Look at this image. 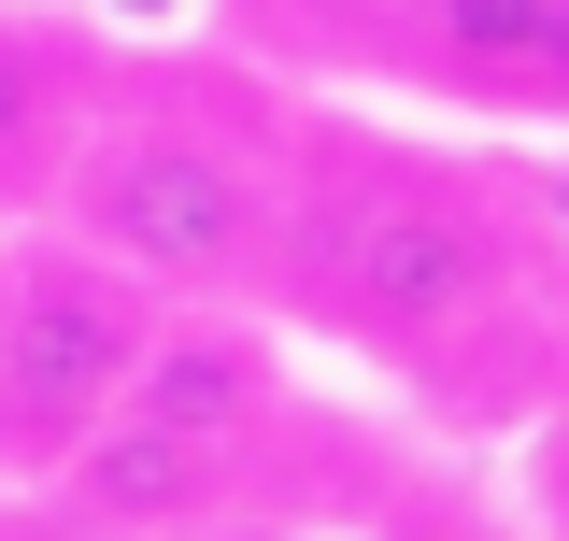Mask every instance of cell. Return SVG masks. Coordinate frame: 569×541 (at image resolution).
<instances>
[{"label":"cell","instance_id":"1","mask_svg":"<svg viewBox=\"0 0 569 541\" xmlns=\"http://www.w3.org/2000/svg\"><path fill=\"white\" fill-rule=\"evenodd\" d=\"M58 200H71V243H86V257L142 270V285H171V299H228V285L257 270V243H271V186L213 129H186V115L86 129L71 171H58Z\"/></svg>","mask_w":569,"mask_h":541},{"label":"cell","instance_id":"2","mask_svg":"<svg viewBox=\"0 0 569 541\" xmlns=\"http://www.w3.org/2000/svg\"><path fill=\"white\" fill-rule=\"evenodd\" d=\"M157 342V285L114 257H29L14 285H0V471H43V456H71L100 413H114V385H129V356Z\"/></svg>","mask_w":569,"mask_h":541},{"label":"cell","instance_id":"3","mask_svg":"<svg viewBox=\"0 0 569 541\" xmlns=\"http://www.w3.org/2000/svg\"><path fill=\"white\" fill-rule=\"evenodd\" d=\"M498 285H512V243H498V214L441 200H356L328 214V243H313V314L342 342H385V356H441L456 328H485Z\"/></svg>","mask_w":569,"mask_h":541},{"label":"cell","instance_id":"4","mask_svg":"<svg viewBox=\"0 0 569 541\" xmlns=\"http://www.w3.org/2000/svg\"><path fill=\"white\" fill-rule=\"evenodd\" d=\"M29 484H43V513H71V528H186V513L228 499V456H200V442H171V427H142V413L114 400L71 456H43Z\"/></svg>","mask_w":569,"mask_h":541},{"label":"cell","instance_id":"5","mask_svg":"<svg viewBox=\"0 0 569 541\" xmlns=\"http://www.w3.org/2000/svg\"><path fill=\"white\" fill-rule=\"evenodd\" d=\"M114 400H129L142 427H171V442H200V456L242 471V456H257V413H271V342L257 328H157Z\"/></svg>","mask_w":569,"mask_h":541},{"label":"cell","instance_id":"6","mask_svg":"<svg viewBox=\"0 0 569 541\" xmlns=\"http://www.w3.org/2000/svg\"><path fill=\"white\" fill-rule=\"evenodd\" d=\"M413 58L485 100H569V0H413Z\"/></svg>","mask_w":569,"mask_h":541},{"label":"cell","instance_id":"7","mask_svg":"<svg viewBox=\"0 0 569 541\" xmlns=\"http://www.w3.org/2000/svg\"><path fill=\"white\" fill-rule=\"evenodd\" d=\"M71 142V58L43 29H0V186H29Z\"/></svg>","mask_w":569,"mask_h":541},{"label":"cell","instance_id":"8","mask_svg":"<svg viewBox=\"0 0 569 541\" xmlns=\"http://www.w3.org/2000/svg\"><path fill=\"white\" fill-rule=\"evenodd\" d=\"M399 0H242V29H271L284 58H342V43H370Z\"/></svg>","mask_w":569,"mask_h":541}]
</instances>
